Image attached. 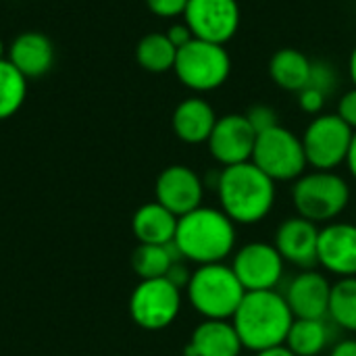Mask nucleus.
<instances>
[{"instance_id": "1", "label": "nucleus", "mask_w": 356, "mask_h": 356, "mask_svg": "<svg viewBox=\"0 0 356 356\" xmlns=\"http://www.w3.org/2000/svg\"><path fill=\"white\" fill-rule=\"evenodd\" d=\"M219 209L236 225H257L269 217L277 200L275 181L252 161L223 167L213 188Z\"/></svg>"}, {"instance_id": "2", "label": "nucleus", "mask_w": 356, "mask_h": 356, "mask_svg": "<svg viewBox=\"0 0 356 356\" xmlns=\"http://www.w3.org/2000/svg\"><path fill=\"white\" fill-rule=\"evenodd\" d=\"M173 244L186 263H225L236 252L238 225L217 207H198L177 219Z\"/></svg>"}, {"instance_id": "3", "label": "nucleus", "mask_w": 356, "mask_h": 356, "mask_svg": "<svg viewBox=\"0 0 356 356\" xmlns=\"http://www.w3.org/2000/svg\"><path fill=\"white\" fill-rule=\"evenodd\" d=\"M232 323L246 350L261 353L286 344L294 315L277 290L246 292Z\"/></svg>"}, {"instance_id": "4", "label": "nucleus", "mask_w": 356, "mask_h": 356, "mask_svg": "<svg viewBox=\"0 0 356 356\" xmlns=\"http://www.w3.org/2000/svg\"><path fill=\"white\" fill-rule=\"evenodd\" d=\"M244 294L246 290L227 263L198 265L186 286L188 302L202 319L232 321Z\"/></svg>"}, {"instance_id": "5", "label": "nucleus", "mask_w": 356, "mask_h": 356, "mask_svg": "<svg viewBox=\"0 0 356 356\" xmlns=\"http://www.w3.org/2000/svg\"><path fill=\"white\" fill-rule=\"evenodd\" d=\"M348 181L336 171H309L292 186V204L296 215L313 223L336 221L350 204Z\"/></svg>"}, {"instance_id": "6", "label": "nucleus", "mask_w": 356, "mask_h": 356, "mask_svg": "<svg viewBox=\"0 0 356 356\" xmlns=\"http://www.w3.org/2000/svg\"><path fill=\"white\" fill-rule=\"evenodd\" d=\"M173 71L188 90L213 92L227 81L232 73V56L225 46L194 38L177 50Z\"/></svg>"}, {"instance_id": "7", "label": "nucleus", "mask_w": 356, "mask_h": 356, "mask_svg": "<svg viewBox=\"0 0 356 356\" xmlns=\"http://www.w3.org/2000/svg\"><path fill=\"white\" fill-rule=\"evenodd\" d=\"M252 163L275 184L296 181L309 167L302 140L284 125H275L257 136Z\"/></svg>"}, {"instance_id": "8", "label": "nucleus", "mask_w": 356, "mask_h": 356, "mask_svg": "<svg viewBox=\"0 0 356 356\" xmlns=\"http://www.w3.org/2000/svg\"><path fill=\"white\" fill-rule=\"evenodd\" d=\"M353 134L355 131L338 117V113H321L313 117L300 136L309 167L315 171H336L344 165Z\"/></svg>"}, {"instance_id": "9", "label": "nucleus", "mask_w": 356, "mask_h": 356, "mask_svg": "<svg viewBox=\"0 0 356 356\" xmlns=\"http://www.w3.org/2000/svg\"><path fill=\"white\" fill-rule=\"evenodd\" d=\"M181 311V290L167 277L140 280L129 296V315L146 332L167 330Z\"/></svg>"}, {"instance_id": "10", "label": "nucleus", "mask_w": 356, "mask_h": 356, "mask_svg": "<svg viewBox=\"0 0 356 356\" xmlns=\"http://www.w3.org/2000/svg\"><path fill=\"white\" fill-rule=\"evenodd\" d=\"M229 265L246 292L275 290L286 271V261L273 242H248L236 248Z\"/></svg>"}, {"instance_id": "11", "label": "nucleus", "mask_w": 356, "mask_h": 356, "mask_svg": "<svg viewBox=\"0 0 356 356\" xmlns=\"http://www.w3.org/2000/svg\"><path fill=\"white\" fill-rule=\"evenodd\" d=\"M242 10L238 0H188L184 23L194 38L225 46L240 29Z\"/></svg>"}, {"instance_id": "12", "label": "nucleus", "mask_w": 356, "mask_h": 356, "mask_svg": "<svg viewBox=\"0 0 356 356\" xmlns=\"http://www.w3.org/2000/svg\"><path fill=\"white\" fill-rule=\"evenodd\" d=\"M254 144H257V131L248 123L246 115H238V113L219 117L207 142L211 156L221 167H232L252 161Z\"/></svg>"}, {"instance_id": "13", "label": "nucleus", "mask_w": 356, "mask_h": 356, "mask_svg": "<svg viewBox=\"0 0 356 356\" xmlns=\"http://www.w3.org/2000/svg\"><path fill=\"white\" fill-rule=\"evenodd\" d=\"M154 196L156 202L171 211L175 217H184L202 207L204 181L194 169L186 165H169L156 177Z\"/></svg>"}, {"instance_id": "14", "label": "nucleus", "mask_w": 356, "mask_h": 356, "mask_svg": "<svg viewBox=\"0 0 356 356\" xmlns=\"http://www.w3.org/2000/svg\"><path fill=\"white\" fill-rule=\"evenodd\" d=\"M317 263L340 277H356V223L332 221L319 229Z\"/></svg>"}, {"instance_id": "15", "label": "nucleus", "mask_w": 356, "mask_h": 356, "mask_svg": "<svg viewBox=\"0 0 356 356\" xmlns=\"http://www.w3.org/2000/svg\"><path fill=\"white\" fill-rule=\"evenodd\" d=\"M319 229L317 223L300 215L286 217L275 229L273 246L286 263L300 269H313V265H317Z\"/></svg>"}, {"instance_id": "16", "label": "nucleus", "mask_w": 356, "mask_h": 356, "mask_svg": "<svg viewBox=\"0 0 356 356\" xmlns=\"http://www.w3.org/2000/svg\"><path fill=\"white\" fill-rule=\"evenodd\" d=\"M330 292L332 284L323 273L315 269H302L290 280L284 298L294 319H327Z\"/></svg>"}, {"instance_id": "17", "label": "nucleus", "mask_w": 356, "mask_h": 356, "mask_svg": "<svg viewBox=\"0 0 356 356\" xmlns=\"http://www.w3.org/2000/svg\"><path fill=\"white\" fill-rule=\"evenodd\" d=\"M244 350L232 321L204 319L198 323L186 346V356H240Z\"/></svg>"}, {"instance_id": "18", "label": "nucleus", "mask_w": 356, "mask_h": 356, "mask_svg": "<svg viewBox=\"0 0 356 356\" xmlns=\"http://www.w3.org/2000/svg\"><path fill=\"white\" fill-rule=\"evenodd\" d=\"M217 119L219 117L215 115V108L204 98L194 96V98L181 100L175 106L173 117H171V125H173L175 136L181 142L196 146V144L209 142Z\"/></svg>"}, {"instance_id": "19", "label": "nucleus", "mask_w": 356, "mask_h": 356, "mask_svg": "<svg viewBox=\"0 0 356 356\" xmlns=\"http://www.w3.org/2000/svg\"><path fill=\"white\" fill-rule=\"evenodd\" d=\"M8 60L29 79L42 77L50 71L54 60V48L48 35L42 31H23L8 46Z\"/></svg>"}, {"instance_id": "20", "label": "nucleus", "mask_w": 356, "mask_h": 356, "mask_svg": "<svg viewBox=\"0 0 356 356\" xmlns=\"http://www.w3.org/2000/svg\"><path fill=\"white\" fill-rule=\"evenodd\" d=\"M177 219L171 211H167L163 204L146 202L142 204L131 219V232L140 244H171L177 229Z\"/></svg>"}, {"instance_id": "21", "label": "nucleus", "mask_w": 356, "mask_h": 356, "mask_svg": "<svg viewBox=\"0 0 356 356\" xmlns=\"http://www.w3.org/2000/svg\"><path fill=\"white\" fill-rule=\"evenodd\" d=\"M313 60L298 48H280L269 60V75L275 86L288 92H300L311 81Z\"/></svg>"}, {"instance_id": "22", "label": "nucleus", "mask_w": 356, "mask_h": 356, "mask_svg": "<svg viewBox=\"0 0 356 356\" xmlns=\"http://www.w3.org/2000/svg\"><path fill=\"white\" fill-rule=\"evenodd\" d=\"M332 344L327 319H294L286 346L296 356H319Z\"/></svg>"}, {"instance_id": "23", "label": "nucleus", "mask_w": 356, "mask_h": 356, "mask_svg": "<svg viewBox=\"0 0 356 356\" xmlns=\"http://www.w3.org/2000/svg\"><path fill=\"white\" fill-rule=\"evenodd\" d=\"M175 261H184L177 252L175 244H138L131 254V269L140 280H159L167 277L171 265Z\"/></svg>"}, {"instance_id": "24", "label": "nucleus", "mask_w": 356, "mask_h": 356, "mask_svg": "<svg viewBox=\"0 0 356 356\" xmlns=\"http://www.w3.org/2000/svg\"><path fill=\"white\" fill-rule=\"evenodd\" d=\"M175 56H177V48L171 44L167 33H159V31L146 33L136 46L138 65L150 73L171 71L175 65Z\"/></svg>"}, {"instance_id": "25", "label": "nucleus", "mask_w": 356, "mask_h": 356, "mask_svg": "<svg viewBox=\"0 0 356 356\" xmlns=\"http://www.w3.org/2000/svg\"><path fill=\"white\" fill-rule=\"evenodd\" d=\"M327 319L340 330L356 334V277H340L332 284Z\"/></svg>"}, {"instance_id": "26", "label": "nucleus", "mask_w": 356, "mask_h": 356, "mask_svg": "<svg viewBox=\"0 0 356 356\" xmlns=\"http://www.w3.org/2000/svg\"><path fill=\"white\" fill-rule=\"evenodd\" d=\"M27 77L6 58L0 60V121L13 117L25 102Z\"/></svg>"}, {"instance_id": "27", "label": "nucleus", "mask_w": 356, "mask_h": 356, "mask_svg": "<svg viewBox=\"0 0 356 356\" xmlns=\"http://www.w3.org/2000/svg\"><path fill=\"white\" fill-rule=\"evenodd\" d=\"M311 88L323 92L325 96H330L336 86H338V75H336V69L327 63V60H315L313 63V69H311V81H309Z\"/></svg>"}, {"instance_id": "28", "label": "nucleus", "mask_w": 356, "mask_h": 356, "mask_svg": "<svg viewBox=\"0 0 356 356\" xmlns=\"http://www.w3.org/2000/svg\"><path fill=\"white\" fill-rule=\"evenodd\" d=\"M244 115H246L248 123L252 125V129L257 131V136L267 131V129H271V127H275V125H280L275 108H271L267 104H254Z\"/></svg>"}, {"instance_id": "29", "label": "nucleus", "mask_w": 356, "mask_h": 356, "mask_svg": "<svg viewBox=\"0 0 356 356\" xmlns=\"http://www.w3.org/2000/svg\"><path fill=\"white\" fill-rule=\"evenodd\" d=\"M325 100H327V96L323 92L311 88V86H307L305 90L298 92V106H300V111L307 113V115H313V117L323 113Z\"/></svg>"}, {"instance_id": "30", "label": "nucleus", "mask_w": 356, "mask_h": 356, "mask_svg": "<svg viewBox=\"0 0 356 356\" xmlns=\"http://www.w3.org/2000/svg\"><path fill=\"white\" fill-rule=\"evenodd\" d=\"M146 6L150 8L152 15L161 19H175L184 17L188 0H146Z\"/></svg>"}, {"instance_id": "31", "label": "nucleus", "mask_w": 356, "mask_h": 356, "mask_svg": "<svg viewBox=\"0 0 356 356\" xmlns=\"http://www.w3.org/2000/svg\"><path fill=\"white\" fill-rule=\"evenodd\" d=\"M338 117L353 129L356 131V88L344 92L338 100Z\"/></svg>"}, {"instance_id": "32", "label": "nucleus", "mask_w": 356, "mask_h": 356, "mask_svg": "<svg viewBox=\"0 0 356 356\" xmlns=\"http://www.w3.org/2000/svg\"><path fill=\"white\" fill-rule=\"evenodd\" d=\"M190 277H192V271L188 269L186 261H175L167 273V280L179 290H186V286L190 284Z\"/></svg>"}, {"instance_id": "33", "label": "nucleus", "mask_w": 356, "mask_h": 356, "mask_svg": "<svg viewBox=\"0 0 356 356\" xmlns=\"http://www.w3.org/2000/svg\"><path fill=\"white\" fill-rule=\"evenodd\" d=\"M167 38L171 40V44L179 50L181 46H186L188 42H192L194 40V33L190 31V27L186 25V23H173L167 31Z\"/></svg>"}, {"instance_id": "34", "label": "nucleus", "mask_w": 356, "mask_h": 356, "mask_svg": "<svg viewBox=\"0 0 356 356\" xmlns=\"http://www.w3.org/2000/svg\"><path fill=\"white\" fill-rule=\"evenodd\" d=\"M330 356H356V340L353 338H346V340H340L334 344Z\"/></svg>"}, {"instance_id": "35", "label": "nucleus", "mask_w": 356, "mask_h": 356, "mask_svg": "<svg viewBox=\"0 0 356 356\" xmlns=\"http://www.w3.org/2000/svg\"><path fill=\"white\" fill-rule=\"evenodd\" d=\"M348 167V173L353 175V179H356V131L353 134V142H350V148H348V156H346V163Z\"/></svg>"}, {"instance_id": "36", "label": "nucleus", "mask_w": 356, "mask_h": 356, "mask_svg": "<svg viewBox=\"0 0 356 356\" xmlns=\"http://www.w3.org/2000/svg\"><path fill=\"white\" fill-rule=\"evenodd\" d=\"M254 356H296L286 344L282 346H273V348H267V350H261V353H254Z\"/></svg>"}, {"instance_id": "37", "label": "nucleus", "mask_w": 356, "mask_h": 356, "mask_svg": "<svg viewBox=\"0 0 356 356\" xmlns=\"http://www.w3.org/2000/svg\"><path fill=\"white\" fill-rule=\"evenodd\" d=\"M348 75H350V81H353V86L356 88V46L353 48V52H350V58H348Z\"/></svg>"}, {"instance_id": "38", "label": "nucleus", "mask_w": 356, "mask_h": 356, "mask_svg": "<svg viewBox=\"0 0 356 356\" xmlns=\"http://www.w3.org/2000/svg\"><path fill=\"white\" fill-rule=\"evenodd\" d=\"M2 54H4V44H2V38H0V60H2Z\"/></svg>"}, {"instance_id": "39", "label": "nucleus", "mask_w": 356, "mask_h": 356, "mask_svg": "<svg viewBox=\"0 0 356 356\" xmlns=\"http://www.w3.org/2000/svg\"><path fill=\"white\" fill-rule=\"evenodd\" d=\"M355 223H356V207H355Z\"/></svg>"}]
</instances>
